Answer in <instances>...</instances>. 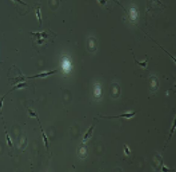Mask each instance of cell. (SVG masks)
I'll return each mask as SVG.
<instances>
[{
    "label": "cell",
    "mask_w": 176,
    "mask_h": 172,
    "mask_svg": "<svg viewBox=\"0 0 176 172\" xmlns=\"http://www.w3.org/2000/svg\"><path fill=\"white\" fill-rule=\"evenodd\" d=\"M156 1H157V2H158V3H160V4H161V2H160V0H156Z\"/></svg>",
    "instance_id": "9a60e30c"
},
{
    "label": "cell",
    "mask_w": 176,
    "mask_h": 172,
    "mask_svg": "<svg viewBox=\"0 0 176 172\" xmlns=\"http://www.w3.org/2000/svg\"><path fill=\"white\" fill-rule=\"evenodd\" d=\"M57 72V70H51V71H47V72H42L41 74H38V75H32V76H29L28 78H44V77H47V76H49V75H52L54 74Z\"/></svg>",
    "instance_id": "3957f363"
},
{
    "label": "cell",
    "mask_w": 176,
    "mask_h": 172,
    "mask_svg": "<svg viewBox=\"0 0 176 172\" xmlns=\"http://www.w3.org/2000/svg\"><path fill=\"white\" fill-rule=\"evenodd\" d=\"M136 115L135 111H131V112H126V113H123L120 115H115V116H101L102 118H107V119H117V118H124V119H132L133 117Z\"/></svg>",
    "instance_id": "7a4b0ae2"
},
{
    "label": "cell",
    "mask_w": 176,
    "mask_h": 172,
    "mask_svg": "<svg viewBox=\"0 0 176 172\" xmlns=\"http://www.w3.org/2000/svg\"><path fill=\"white\" fill-rule=\"evenodd\" d=\"M36 16H37V19H38V20H39L40 25H41V9H36Z\"/></svg>",
    "instance_id": "9c48e42d"
},
{
    "label": "cell",
    "mask_w": 176,
    "mask_h": 172,
    "mask_svg": "<svg viewBox=\"0 0 176 172\" xmlns=\"http://www.w3.org/2000/svg\"><path fill=\"white\" fill-rule=\"evenodd\" d=\"M1 63H2V62H0V64H1Z\"/></svg>",
    "instance_id": "2e32d148"
},
{
    "label": "cell",
    "mask_w": 176,
    "mask_h": 172,
    "mask_svg": "<svg viewBox=\"0 0 176 172\" xmlns=\"http://www.w3.org/2000/svg\"><path fill=\"white\" fill-rule=\"evenodd\" d=\"M134 60H135L136 64H138L139 66L143 67V68H147V64H148V60H147V59L144 62H139V61H138V60H137L135 57H134Z\"/></svg>",
    "instance_id": "ba28073f"
},
{
    "label": "cell",
    "mask_w": 176,
    "mask_h": 172,
    "mask_svg": "<svg viewBox=\"0 0 176 172\" xmlns=\"http://www.w3.org/2000/svg\"><path fill=\"white\" fill-rule=\"evenodd\" d=\"M5 132H6V139H7V144H8V146L12 147V146H13V144H12V141H11L10 136L8 135V131H7V128H6V127H5Z\"/></svg>",
    "instance_id": "52a82bcc"
},
{
    "label": "cell",
    "mask_w": 176,
    "mask_h": 172,
    "mask_svg": "<svg viewBox=\"0 0 176 172\" xmlns=\"http://www.w3.org/2000/svg\"><path fill=\"white\" fill-rule=\"evenodd\" d=\"M28 111H29V115H30V117H35V118H37V115H36V113H35V111H32V110H28Z\"/></svg>",
    "instance_id": "30bf717a"
},
{
    "label": "cell",
    "mask_w": 176,
    "mask_h": 172,
    "mask_svg": "<svg viewBox=\"0 0 176 172\" xmlns=\"http://www.w3.org/2000/svg\"><path fill=\"white\" fill-rule=\"evenodd\" d=\"M4 99H5V96H3L2 99L0 100V111H1V109H2V106H3V101H4Z\"/></svg>",
    "instance_id": "7c38bea8"
},
{
    "label": "cell",
    "mask_w": 176,
    "mask_h": 172,
    "mask_svg": "<svg viewBox=\"0 0 176 172\" xmlns=\"http://www.w3.org/2000/svg\"><path fill=\"white\" fill-rule=\"evenodd\" d=\"M93 130H94V125H91V127L86 132V133L84 134V136H83V140H82L83 143H85L88 139L91 138V136L92 135V133H93Z\"/></svg>",
    "instance_id": "277c9868"
},
{
    "label": "cell",
    "mask_w": 176,
    "mask_h": 172,
    "mask_svg": "<svg viewBox=\"0 0 176 172\" xmlns=\"http://www.w3.org/2000/svg\"><path fill=\"white\" fill-rule=\"evenodd\" d=\"M28 85L26 82H19V84H18V85H16L15 87H13L12 88V89H11V91L12 90H15V89H22V88H27Z\"/></svg>",
    "instance_id": "8992f818"
},
{
    "label": "cell",
    "mask_w": 176,
    "mask_h": 172,
    "mask_svg": "<svg viewBox=\"0 0 176 172\" xmlns=\"http://www.w3.org/2000/svg\"><path fill=\"white\" fill-rule=\"evenodd\" d=\"M124 153H125V154H127V155H130V150H129V147L127 146V145H125V144H124Z\"/></svg>",
    "instance_id": "8fae6325"
},
{
    "label": "cell",
    "mask_w": 176,
    "mask_h": 172,
    "mask_svg": "<svg viewBox=\"0 0 176 172\" xmlns=\"http://www.w3.org/2000/svg\"><path fill=\"white\" fill-rule=\"evenodd\" d=\"M12 1H14V2H19V4H23V5H26V3H25V2H23L22 0H12Z\"/></svg>",
    "instance_id": "4fadbf2b"
},
{
    "label": "cell",
    "mask_w": 176,
    "mask_h": 172,
    "mask_svg": "<svg viewBox=\"0 0 176 172\" xmlns=\"http://www.w3.org/2000/svg\"><path fill=\"white\" fill-rule=\"evenodd\" d=\"M48 32L49 31H43V32H30V34L33 36L34 39L37 40V43L41 45L43 43L46 38H48Z\"/></svg>",
    "instance_id": "6da1fadb"
},
{
    "label": "cell",
    "mask_w": 176,
    "mask_h": 172,
    "mask_svg": "<svg viewBox=\"0 0 176 172\" xmlns=\"http://www.w3.org/2000/svg\"><path fill=\"white\" fill-rule=\"evenodd\" d=\"M41 126V124H40ZM41 135H42V140H43V143H44V145L46 147V149L48 150L49 149V141H48V138H47V135L45 134V133L43 132V129L42 127L41 126Z\"/></svg>",
    "instance_id": "5b68a950"
},
{
    "label": "cell",
    "mask_w": 176,
    "mask_h": 172,
    "mask_svg": "<svg viewBox=\"0 0 176 172\" xmlns=\"http://www.w3.org/2000/svg\"><path fill=\"white\" fill-rule=\"evenodd\" d=\"M162 169H164V171H168V170H170V169H169V168H167V167H166V166H163V167H162Z\"/></svg>",
    "instance_id": "5bb4252c"
}]
</instances>
